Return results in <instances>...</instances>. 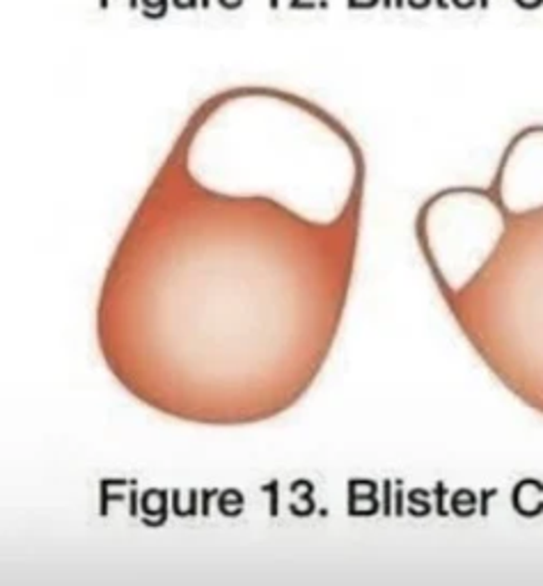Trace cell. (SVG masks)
Listing matches in <instances>:
<instances>
[{"mask_svg": "<svg viewBox=\"0 0 543 586\" xmlns=\"http://www.w3.org/2000/svg\"><path fill=\"white\" fill-rule=\"evenodd\" d=\"M415 229L468 342L543 415V124L513 135L488 188L427 200Z\"/></svg>", "mask_w": 543, "mask_h": 586, "instance_id": "obj_1", "label": "cell"}]
</instances>
